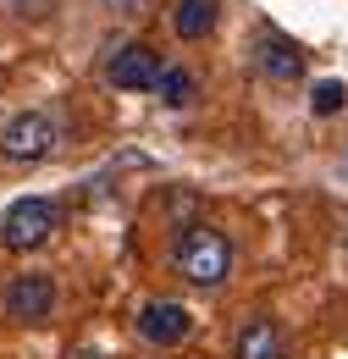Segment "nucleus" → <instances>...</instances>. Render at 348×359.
<instances>
[{
  "mask_svg": "<svg viewBox=\"0 0 348 359\" xmlns=\"http://www.w3.org/2000/svg\"><path fill=\"white\" fill-rule=\"evenodd\" d=\"M172 271L182 282H194V287H221L232 276V243H227V232H216L205 222L182 226V238L172 243Z\"/></svg>",
  "mask_w": 348,
  "mask_h": 359,
  "instance_id": "f257e3e1",
  "label": "nucleus"
},
{
  "mask_svg": "<svg viewBox=\"0 0 348 359\" xmlns=\"http://www.w3.org/2000/svg\"><path fill=\"white\" fill-rule=\"evenodd\" d=\"M55 138H61V128H55L50 111H17V116L0 128V155H6L11 166H39V161L55 155Z\"/></svg>",
  "mask_w": 348,
  "mask_h": 359,
  "instance_id": "f03ea898",
  "label": "nucleus"
},
{
  "mask_svg": "<svg viewBox=\"0 0 348 359\" xmlns=\"http://www.w3.org/2000/svg\"><path fill=\"white\" fill-rule=\"evenodd\" d=\"M55 226H61V210L34 194V199L6 205V216H0V243H6L11 255H28V249H44V243L55 238Z\"/></svg>",
  "mask_w": 348,
  "mask_h": 359,
  "instance_id": "7ed1b4c3",
  "label": "nucleus"
},
{
  "mask_svg": "<svg viewBox=\"0 0 348 359\" xmlns=\"http://www.w3.org/2000/svg\"><path fill=\"white\" fill-rule=\"evenodd\" d=\"M161 50L155 45H144V39H133V45H122L111 61H105V83L111 89H122V94H144V89H155L161 83Z\"/></svg>",
  "mask_w": 348,
  "mask_h": 359,
  "instance_id": "20e7f679",
  "label": "nucleus"
},
{
  "mask_svg": "<svg viewBox=\"0 0 348 359\" xmlns=\"http://www.w3.org/2000/svg\"><path fill=\"white\" fill-rule=\"evenodd\" d=\"M50 310H55V282L44 271H22V276L6 282V315L11 320L39 326V320H50Z\"/></svg>",
  "mask_w": 348,
  "mask_h": 359,
  "instance_id": "39448f33",
  "label": "nucleus"
},
{
  "mask_svg": "<svg viewBox=\"0 0 348 359\" xmlns=\"http://www.w3.org/2000/svg\"><path fill=\"white\" fill-rule=\"evenodd\" d=\"M188 332H194V315L182 310V304H172V299H149L138 310V337L155 343V348H177Z\"/></svg>",
  "mask_w": 348,
  "mask_h": 359,
  "instance_id": "423d86ee",
  "label": "nucleus"
},
{
  "mask_svg": "<svg viewBox=\"0 0 348 359\" xmlns=\"http://www.w3.org/2000/svg\"><path fill=\"white\" fill-rule=\"evenodd\" d=\"M255 67H260V78H271V83H299L304 78V50L293 45L288 34H271L265 28L260 39H255Z\"/></svg>",
  "mask_w": 348,
  "mask_h": 359,
  "instance_id": "0eeeda50",
  "label": "nucleus"
},
{
  "mask_svg": "<svg viewBox=\"0 0 348 359\" xmlns=\"http://www.w3.org/2000/svg\"><path fill=\"white\" fill-rule=\"evenodd\" d=\"M232 359H288L276 320H271V315H255V320H243V332H238V343H232Z\"/></svg>",
  "mask_w": 348,
  "mask_h": 359,
  "instance_id": "6e6552de",
  "label": "nucleus"
},
{
  "mask_svg": "<svg viewBox=\"0 0 348 359\" xmlns=\"http://www.w3.org/2000/svg\"><path fill=\"white\" fill-rule=\"evenodd\" d=\"M216 17H221L216 0H177L172 28H177V39H205V34L216 28Z\"/></svg>",
  "mask_w": 348,
  "mask_h": 359,
  "instance_id": "1a4fd4ad",
  "label": "nucleus"
},
{
  "mask_svg": "<svg viewBox=\"0 0 348 359\" xmlns=\"http://www.w3.org/2000/svg\"><path fill=\"white\" fill-rule=\"evenodd\" d=\"M155 89H161V105H172V111H182V105L194 100V89H199V83H194V72H188V67H166Z\"/></svg>",
  "mask_w": 348,
  "mask_h": 359,
  "instance_id": "9d476101",
  "label": "nucleus"
},
{
  "mask_svg": "<svg viewBox=\"0 0 348 359\" xmlns=\"http://www.w3.org/2000/svg\"><path fill=\"white\" fill-rule=\"evenodd\" d=\"M343 105H348V89L337 83V78H326V83L309 89V111H315V116H337Z\"/></svg>",
  "mask_w": 348,
  "mask_h": 359,
  "instance_id": "9b49d317",
  "label": "nucleus"
},
{
  "mask_svg": "<svg viewBox=\"0 0 348 359\" xmlns=\"http://www.w3.org/2000/svg\"><path fill=\"white\" fill-rule=\"evenodd\" d=\"M67 359H105V354H94V348H78V354H67Z\"/></svg>",
  "mask_w": 348,
  "mask_h": 359,
  "instance_id": "f8f14e48",
  "label": "nucleus"
},
{
  "mask_svg": "<svg viewBox=\"0 0 348 359\" xmlns=\"http://www.w3.org/2000/svg\"><path fill=\"white\" fill-rule=\"evenodd\" d=\"M111 6H116V11H133V6H138V0H111Z\"/></svg>",
  "mask_w": 348,
  "mask_h": 359,
  "instance_id": "ddd939ff",
  "label": "nucleus"
},
{
  "mask_svg": "<svg viewBox=\"0 0 348 359\" xmlns=\"http://www.w3.org/2000/svg\"><path fill=\"white\" fill-rule=\"evenodd\" d=\"M343 177H348V149H343Z\"/></svg>",
  "mask_w": 348,
  "mask_h": 359,
  "instance_id": "4468645a",
  "label": "nucleus"
},
{
  "mask_svg": "<svg viewBox=\"0 0 348 359\" xmlns=\"http://www.w3.org/2000/svg\"><path fill=\"white\" fill-rule=\"evenodd\" d=\"M343 249H348V232H343Z\"/></svg>",
  "mask_w": 348,
  "mask_h": 359,
  "instance_id": "2eb2a0df",
  "label": "nucleus"
}]
</instances>
